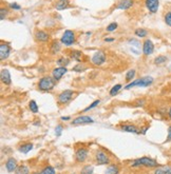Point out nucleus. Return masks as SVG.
I'll return each mask as SVG.
<instances>
[{
    "label": "nucleus",
    "instance_id": "f257e3e1",
    "mask_svg": "<svg viewBox=\"0 0 171 174\" xmlns=\"http://www.w3.org/2000/svg\"><path fill=\"white\" fill-rule=\"evenodd\" d=\"M132 167H147V168H156L158 167V164L155 159L150 157H141L131 162Z\"/></svg>",
    "mask_w": 171,
    "mask_h": 174
},
{
    "label": "nucleus",
    "instance_id": "f03ea898",
    "mask_svg": "<svg viewBox=\"0 0 171 174\" xmlns=\"http://www.w3.org/2000/svg\"><path fill=\"white\" fill-rule=\"evenodd\" d=\"M153 82V78L151 76H145L142 77L140 79H136L134 81H131L130 83H128L125 89L129 90L131 88H134V87H140V88H146V87H149L150 85H152Z\"/></svg>",
    "mask_w": 171,
    "mask_h": 174
},
{
    "label": "nucleus",
    "instance_id": "7ed1b4c3",
    "mask_svg": "<svg viewBox=\"0 0 171 174\" xmlns=\"http://www.w3.org/2000/svg\"><path fill=\"white\" fill-rule=\"evenodd\" d=\"M54 85H55V79L47 76V77H42L39 80L38 88L41 91H50V90L54 88Z\"/></svg>",
    "mask_w": 171,
    "mask_h": 174
},
{
    "label": "nucleus",
    "instance_id": "20e7f679",
    "mask_svg": "<svg viewBox=\"0 0 171 174\" xmlns=\"http://www.w3.org/2000/svg\"><path fill=\"white\" fill-rule=\"evenodd\" d=\"M60 41L67 46L73 45L75 42V33L73 31H70V30L65 31V33L62 34L61 38H60Z\"/></svg>",
    "mask_w": 171,
    "mask_h": 174
},
{
    "label": "nucleus",
    "instance_id": "39448f33",
    "mask_svg": "<svg viewBox=\"0 0 171 174\" xmlns=\"http://www.w3.org/2000/svg\"><path fill=\"white\" fill-rule=\"evenodd\" d=\"M91 61L94 66H101L106 61V54L103 51H97L93 54Z\"/></svg>",
    "mask_w": 171,
    "mask_h": 174
},
{
    "label": "nucleus",
    "instance_id": "423d86ee",
    "mask_svg": "<svg viewBox=\"0 0 171 174\" xmlns=\"http://www.w3.org/2000/svg\"><path fill=\"white\" fill-rule=\"evenodd\" d=\"M74 92L71 91V90H66V91L61 92L58 95V103L60 104H66L70 101L72 98H73Z\"/></svg>",
    "mask_w": 171,
    "mask_h": 174
},
{
    "label": "nucleus",
    "instance_id": "0eeeda50",
    "mask_svg": "<svg viewBox=\"0 0 171 174\" xmlns=\"http://www.w3.org/2000/svg\"><path fill=\"white\" fill-rule=\"evenodd\" d=\"M95 161L98 165H108L110 164L109 156L106 154L104 151H97L96 154H95Z\"/></svg>",
    "mask_w": 171,
    "mask_h": 174
},
{
    "label": "nucleus",
    "instance_id": "6e6552de",
    "mask_svg": "<svg viewBox=\"0 0 171 174\" xmlns=\"http://www.w3.org/2000/svg\"><path fill=\"white\" fill-rule=\"evenodd\" d=\"M89 155V151L86 148H79L75 152V159L77 162H83Z\"/></svg>",
    "mask_w": 171,
    "mask_h": 174
},
{
    "label": "nucleus",
    "instance_id": "1a4fd4ad",
    "mask_svg": "<svg viewBox=\"0 0 171 174\" xmlns=\"http://www.w3.org/2000/svg\"><path fill=\"white\" fill-rule=\"evenodd\" d=\"M145 4L150 13L155 14L159 7V0H145Z\"/></svg>",
    "mask_w": 171,
    "mask_h": 174
},
{
    "label": "nucleus",
    "instance_id": "9d476101",
    "mask_svg": "<svg viewBox=\"0 0 171 174\" xmlns=\"http://www.w3.org/2000/svg\"><path fill=\"white\" fill-rule=\"evenodd\" d=\"M154 51V45L150 39H146L143 43V53L146 56H149L151 55Z\"/></svg>",
    "mask_w": 171,
    "mask_h": 174
},
{
    "label": "nucleus",
    "instance_id": "9b49d317",
    "mask_svg": "<svg viewBox=\"0 0 171 174\" xmlns=\"http://www.w3.org/2000/svg\"><path fill=\"white\" fill-rule=\"evenodd\" d=\"M94 120L92 119L90 116H79V117L75 118L71 121L72 124L77 126V124H93Z\"/></svg>",
    "mask_w": 171,
    "mask_h": 174
},
{
    "label": "nucleus",
    "instance_id": "f8f14e48",
    "mask_svg": "<svg viewBox=\"0 0 171 174\" xmlns=\"http://www.w3.org/2000/svg\"><path fill=\"white\" fill-rule=\"evenodd\" d=\"M10 53H11L10 45L2 42L1 45H0V59L1 60L7 59V58L10 56Z\"/></svg>",
    "mask_w": 171,
    "mask_h": 174
},
{
    "label": "nucleus",
    "instance_id": "ddd939ff",
    "mask_svg": "<svg viewBox=\"0 0 171 174\" xmlns=\"http://www.w3.org/2000/svg\"><path fill=\"white\" fill-rule=\"evenodd\" d=\"M67 73V68L66 66H58V68L54 69L53 72H52V75H53V78L55 80H59L63 75Z\"/></svg>",
    "mask_w": 171,
    "mask_h": 174
},
{
    "label": "nucleus",
    "instance_id": "4468645a",
    "mask_svg": "<svg viewBox=\"0 0 171 174\" xmlns=\"http://www.w3.org/2000/svg\"><path fill=\"white\" fill-rule=\"evenodd\" d=\"M0 79H1L2 82L4 83V85H11V74L10 72H8V70L7 69H2L1 72H0Z\"/></svg>",
    "mask_w": 171,
    "mask_h": 174
},
{
    "label": "nucleus",
    "instance_id": "2eb2a0df",
    "mask_svg": "<svg viewBox=\"0 0 171 174\" xmlns=\"http://www.w3.org/2000/svg\"><path fill=\"white\" fill-rule=\"evenodd\" d=\"M5 168H7L8 172H15L16 169L18 168L17 167V161L15 158L10 157L5 162Z\"/></svg>",
    "mask_w": 171,
    "mask_h": 174
},
{
    "label": "nucleus",
    "instance_id": "dca6fc26",
    "mask_svg": "<svg viewBox=\"0 0 171 174\" xmlns=\"http://www.w3.org/2000/svg\"><path fill=\"white\" fill-rule=\"evenodd\" d=\"M35 37L36 39L38 40V41H41V42H45L49 40V34H47L45 32L43 31H36L35 32Z\"/></svg>",
    "mask_w": 171,
    "mask_h": 174
},
{
    "label": "nucleus",
    "instance_id": "f3484780",
    "mask_svg": "<svg viewBox=\"0 0 171 174\" xmlns=\"http://www.w3.org/2000/svg\"><path fill=\"white\" fill-rule=\"evenodd\" d=\"M154 174H171V166H158L154 170Z\"/></svg>",
    "mask_w": 171,
    "mask_h": 174
},
{
    "label": "nucleus",
    "instance_id": "a211bd4d",
    "mask_svg": "<svg viewBox=\"0 0 171 174\" xmlns=\"http://www.w3.org/2000/svg\"><path fill=\"white\" fill-rule=\"evenodd\" d=\"M133 5L132 0H121L120 1V3L117 4V8L120 10H128Z\"/></svg>",
    "mask_w": 171,
    "mask_h": 174
},
{
    "label": "nucleus",
    "instance_id": "6ab92c4d",
    "mask_svg": "<svg viewBox=\"0 0 171 174\" xmlns=\"http://www.w3.org/2000/svg\"><path fill=\"white\" fill-rule=\"evenodd\" d=\"M120 129L125 132H130V133H135V134H138L141 133V131H138V129L133 124H124V126L120 127Z\"/></svg>",
    "mask_w": 171,
    "mask_h": 174
},
{
    "label": "nucleus",
    "instance_id": "aec40b11",
    "mask_svg": "<svg viewBox=\"0 0 171 174\" xmlns=\"http://www.w3.org/2000/svg\"><path fill=\"white\" fill-rule=\"evenodd\" d=\"M120 173V168L117 165H110L106 169L105 174H118Z\"/></svg>",
    "mask_w": 171,
    "mask_h": 174
},
{
    "label": "nucleus",
    "instance_id": "412c9836",
    "mask_svg": "<svg viewBox=\"0 0 171 174\" xmlns=\"http://www.w3.org/2000/svg\"><path fill=\"white\" fill-rule=\"evenodd\" d=\"M69 7V2L68 0H60V1L56 2V5H55V8H56V10L58 11H61V10H65Z\"/></svg>",
    "mask_w": 171,
    "mask_h": 174
},
{
    "label": "nucleus",
    "instance_id": "4be33fe9",
    "mask_svg": "<svg viewBox=\"0 0 171 174\" xmlns=\"http://www.w3.org/2000/svg\"><path fill=\"white\" fill-rule=\"evenodd\" d=\"M33 174H56V172H55V169L52 166H47L45 169L40 171V172H35Z\"/></svg>",
    "mask_w": 171,
    "mask_h": 174
},
{
    "label": "nucleus",
    "instance_id": "5701e85b",
    "mask_svg": "<svg viewBox=\"0 0 171 174\" xmlns=\"http://www.w3.org/2000/svg\"><path fill=\"white\" fill-rule=\"evenodd\" d=\"M32 149H33V145L32 144H24V145H22V146L19 147V151L21 153H24V154L29 153Z\"/></svg>",
    "mask_w": 171,
    "mask_h": 174
},
{
    "label": "nucleus",
    "instance_id": "b1692460",
    "mask_svg": "<svg viewBox=\"0 0 171 174\" xmlns=\"http://www.w3.org/2000/svg\"><path fill=\"white\" fill-rule=\"evenodd\" d=\"M15 174H30V169L27 166L22 165V166H19L17 168L15 171Z\"/></svg>",
    "mask_w": 171,
    "mask_h": 174
},
{
    "label": "nucleus",
    "instance_id": "393cba45",
    "mask_svg": "<svg viewBox=\"0 0 171 174\" xmlns=\"http://www.w3.org/2000/svg\"><path fill=\"white\" fill-rule=\"evenodd\" d=\"M168 58L166 56H164V55H159L154 59V63L156 66H161V65H164L165 62H167Z\"/></svg>",
    "mask_w": 171,
    "mask_h": 174
},
{
    "label": "nucleus",
    "instance_id": "a878e982",
    "mask_svg": "<svg viewBox=\"0 0 171 174\" xmlns=\"http://www.w3.org/2000/svg\"><path fill=\"white\" fill-rule=\"evenodd\" d=\"M83 56V53L80 51H72L71 52V58H73L74 60H77V61H80Z\"/></svg>",
    "mask_w": 171,
    "mask_h": 174
},
{
    "label": "nucleus",
    "instance_id": "bb28decb",
    "mask_svg": "<svg viewBox=\"0 0 171 174\" xmlns=\"http://www.w3.org/2000/svg\"><path fill=\"white\" fill-rule=\"evenodd\" d=\"M135 35L137 37H141V38H144V37H146L147 36V34H148V32L145 30V29H136L135 30Z\"/></svg>",
    "mask_w": 171,
    "mask_h": 174
},
{
    "label": "nucleus",
    "instance_id": "cd10ccee",
    "mask_svg": "<svg viewBox=\"0 0 171 174\" xmlns=\"http://www.w3.org/2000/svg\"><path fill=\"white\" fill-rule=\"evenodd\" d=\"M80 174H93V167L90 166V165H87L82 169Z\"/></svg>",
    "mask_w": 171,
    "mask_h": 174
},
{
    "label": "nucleus",
    "instance_id": "c85d7f7f",
    "mask_svg": "<svg viewBox=\"0 0 171 174\" xmlns=\"http://www.w3.org/2000/svg\"><path fill=\"white\" fill-rule=\"evenodd\" d=\"M69 63H70V60L67 59L65 57H61V58H59V59H57V65L59 66H68Z\"/></svg>",
    "mask_w": 171,
    "mask_h": 174
},
{
    "label": "nucleus",
    "instance_id": "c756f323",
    "mask_svg": "<svg viewBox=\"0 0 171 174\" xmlns=\"http://www.w3.org/2000/svg\"><path fill=\"white\" fill-rule=\"evenodd\" d=\"M29 107H30V110L33 113H37L38 112V106H37L35 100H31L30 103H29Z\"/></svg>",
    "mask_w": 171,
    "mask_h": 174
},
{
    "label": "nucleus",
    "instance_id": "7c9ffc66",
    "mask_svg": "<svg viewBox=\"0 0 171 174\" xmlns=\"http://www.w3.org/2000/svg\"><path fill=\"white\" fill-rule=\"evenodd\" d=\"M120 89H121V85H115L111 90H110V95H111V96H115Z\"/></svg>",
    "mask_w": 171,
    "mask_h": 174
},
{
    "label": "nucleus",
    "instance_id": "2f4dec72",
    "mask_svg": "<svg viewBox=\"0 0 171 174\" xmlns=\"http://www.w3.org/2000/svg\"><path fill=\"white\" fill-rule=\"evenodd\" d=\"M135 70H130V71L127 72V74H126V80L127 81H131L133 78H134L135 76Z\"/></svg>",
    "mask_w": 171,
    "mask_h": 174
},
{
    "label": "nucleus",
    "instance_id": "473e14b6",
    "mask_svg": "<svg viewBox=\"0 0 171 174\" xmlns=\"http://www.w3.org/2000/svg\"><path fill=\"white\" fill-rule=\"evenodd\" d=\"M164 20H165V23H166L168 27H171V11L167 12L166 15L164 17Z\"/></svg>",
    "mask_w": 171,
    "mask_h": 174
},
{
    "label": "nucleus",
    "instance_id": "72a5a7b5",
    "mask_svg": "<svg viewBox=\"0 0 171 174\" xmlns=\"http://www.w3.org/2000/svg\"><path fill=\"white\" fill-rule=\"evenodd\" d=\"M86 69H87V66L83 65V63H78L76 66H74V68H73V71H75V72H83V71H85Z\"/></svg>",
    "mask_w": 171,
    "mask_h": 174
},
{
    "label": "nucleus",
    "instance_id": "f704fd0d",
    "mask_svg": "<svg viewBox=\"0 0 171 174\" xmlns=\"http://www.w3.org/2000/svg\"><path fill=\"white\" fill-rule=\"evenodd\" d=\"M60 50V45H59V43L57 42V41H54L53 42V45H52V53H56V52H58Z\"/></svg>",
    "mask_w": 171,
    "mask_h": 174
},
{
    "label": "nucleus",
    "instance_id": "c9c22d12",
    "mask_svg": "<svg viewBox=\"0 0 171 174\" xmlns=\"http://www.w3.org/2000/svg\"><path fill=\"white\" fill-rule=\"evenodd\" d=\"M117 29V23L116 22H112V23H110V24L107 27L106 30L108 31V32H113V31H115Z\"/></svg>",
    "mask_w": 171,
    "mask_h": 174
},
{
    "label": "nucleus",
    "instance_id": "e433bc0d",
    "mask_svg": "<svg viewBox=\"0 0 171 174\" xmlns=\"http://www.w3.org/2000/svg\"><path fill=\"white\" fill-rule=\"evenodd\" d=\"M99 103H100V100H99V99H98V100H95L94 103H92L91 104H90V106L88 107V108H86L85 110H83V112H87V111H89V110H91V109L95 108V107H97V104H99Z\"/></svg>",
    "mask_w": 171,
    "mask_h": 174
},
{
    "label": "nucleus",
    "instance_id": "4c0bfd02",
    "mask_svg": "<svg viewBox=\"0 0 171 174\" xmlns=\"http://www.w3.org/2000/svg\"><path fill=\"white\" fill-rule=\"evenodd\" d=\"M61 132H62V126L61 124H58V126L55 128V134H56L57 137H59L61 135Z\"/></svg>",
    "mask_w": 171,
    "mask_h": 174
},
{
    "label": "nucleus",
    "instance_id": "58836bf2",
    "mask_svg": "<svg viewBox=\"0 0 171 174\" xmlns=\"http://www.w3.org/2000/svg\"><path fill=\"white\" fill-rule=\"evenodd\" d=\"M0 14H1V16H0V19L4 20V18L8 15V10H5V8H1V12H0Z\"/></svg>",
    "mask_w": 171,
    "mask_h": 174
},
{
    "label": "nucleus",
    "instance_id": "ea45409f",
    "mask_svg": "<svg viewBox=\"0 0 171 174\" xmlns=\"http://www.w3.org/2000/svg\"><path fill=\"white\" fill-rule=\"evenodd\" d=\"M10 8H13V10H17V11L21 8V7H20L19 4L15 3V2H14V3H10Z\"/></svg>",
    "mask_w": 171,
    "mask_h": 174
},
{
    "label": "nucleus",
    "instance_id": "a19ab883",
    "mask_svg": "<svg viewBox=\"0 0 171 174\" xmlns=\"http://www.w3.org/2000/svg\"><path fill=\"white\" fill-rule=\"evenodd\" d=\"M129 43H133V45H135L136 48H140V42L135 39H129Z\"/></svg>",
    "mask_w": 171,
    "mask_h": 174
},
{
    "label": "nucleus",
    "instance_id": "79ce46f5",
    "mask_svg": "<svg viewBox=\"0 0 171 174\" xmlns=\"http://www.w3.org/2000/svg\"><path fill=\"white\" fill-rule=\"evenodd\" d=\"M167 143L168 141H171V126L168 128V136H167Z\"/></svg>",
    "mask_w": 171,
    "mask_h": 174
},
{
    "label": "nucleus",
    "instance_id": "37998d69",
    "mask_svg": "<svg viewBox=\"0 0 171 174\" xmlns=\"http://www.w3.org/2000/svg\"><path fill=\"white\" fill-rule=\"evenodd\" d=\"M148 129H149V127H144V128H142L141 133H142V134H146V132H147Z\"/></svg>",
    "mask_w": 171,
    "mask_h": 174
},
{
    "label": "nucleus",
    "instance_id": "c03bdc74",
    "mask_svg": "<svg viewBox=\"0 0 171 174\" xmlns=\"http://www.w3.org/2000/svg\"><path fill=\"white\" fill-rule=\"evenodd\" d=\"M137 103V106H138V107H141V106H144V103H145V100H144V99H142V100H138V101H137V103Z\"/></svg>",
    "mask_w": 171,
    "mask_h": 174
},
{
    "label": "nucleus",
    "instance_id": "a18cd8bd",
    "mask_svg": "<svg viewBox=\"0 0 171 174\" xmlns=\"http://www.w3.org/2000/svg\"><path fill=\"white\" fill-rule=\"evenodd\" d=\"M60 119H61V120H70L71 118L69 117V116H61V117H60Z\"/></svg>",
    "mask_w": 171,
    "mask_h": 174
},
{
    "label": "nucleus",
    "instance_id": "49530a36",
    "mask_svg": "<svg viewBox=\"0 0 171 174\" xmlns=\"http://www.w3.org/2000/svg\"><path fill=\"white\" fill-rule=\"evenodd\" d=\"M105 41L106 42H112V41H114V38H105Z\"/></svg>",
    "mask_w": 171,
    "mask_h": 174
},
{
    "label": "nucleus",
    "instance_id": "de8ad7c7",
    "mask_svg": "<svg viewBox=\"0 0 171 174\" xmlns=\"http://www.w3.org/2000/svg\"><path fill=\"white\" fill-rule=\"evenodd\" d=\"M168 116H169V118H171V107H170L169 111H168Z\"/></svg>",
    "mask_w": 171,
    "mask_h": 174
}]
</instances>
